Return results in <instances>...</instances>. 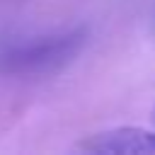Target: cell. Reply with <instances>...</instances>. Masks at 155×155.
I'll list each match as a JSON object with an SVG mask.
<instances>
[{"label": "cell", "instance_id": "1", "mask_svg": "<svg viewBox=\"0 0 155 155\" xmlns=\"http://www.w3.org/2000/svg\"><path fill=\"white\" fill-rule=\"evenodd\" d=\"M82 31L44 34L0 44V70L12 75H36L65 65L82 46Z\"/></svg>", "mask_w": 155, "mask_h": 155}, {"label": "cell", "instance_id": "2", "mask_svg": "<svg viewBox=\"0 0 155 155\" xmlns=\"http://www.w3.org/2000/svg\"><path fill=\"white\" fill-rule=\"evenodd\" d=\"M87 153L107 155H155V133L145 128H111L90 136L82 145Z\"/></svg>", "mask_w": 155, "mask_h": 155}, {"label": "cell", "instance_id": "3", "mask_svg": "<svg viewBox=\"0 0 155 155\" xmlns=\"http://www.w3.org/2000/svg\"><path fill=\"white\" fill-rule=\"evenodd\" d=\"M153 119H155V111H153Z\"/></svg>", "mask_w": 155, "mask_h": 155}]
</instances>
